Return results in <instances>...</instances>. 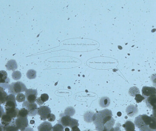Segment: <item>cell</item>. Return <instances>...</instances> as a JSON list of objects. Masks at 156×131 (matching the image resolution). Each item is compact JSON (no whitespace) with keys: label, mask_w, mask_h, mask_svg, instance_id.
Wrapping results in <instances>:
<instances>
[{"label":"cell","mask_w":156,"mask_h":131,"mask_svg":"<svg viewBox=\"0 0 156 131\" xmlns=\"http://www.w3.org/2000/svg\"><path fill=\"white\" fill-rule=\"evenodd\" d=\"M16 119H12V117H10V116L7 115L6 113L5 112L4 114L3 115V116L1 118V123H2L3 126L5 127V126L11 124L13 121L16 120Z\"/></svg>","instance_id":"7c38bea8"},{"label":"cell","mask_w":156,"mask_h":131,"mask_svg":"<svg viewBox=\"0 0 156 131\" xmlns=\"http://www.w3.org/2000/svg\"><path fill=\"white\" fill-rule=\"evenodd\" d=\"M127 116L130 117H134L138 113V109L137 106L133 105H130L126 109Z\"/></svg>","instance_id":"8fae6325"},{"label":"cell","mask_w":156,"mask_h":131,"mask_svg":"<svg viewBox=\"0 0 156 131\" xmlns=\"http://www.w3.org/2000/svg\"><path fill=\"white\" fill-rule=\"evenodd\" d=\"M55 114H53V113H51L48 114L47 117V119L48 120V121L50 122H53L55 121Z\"/></svg>","instance_id":"83f0119b"},{"label":"cell","mask_w":156,"mask_h":131,"mask_svg":"<svg viewBox=\"0 0 156 131\" xmlns=\"http://www.w3.org/2000/svg\"><path fill=\"white\" fill-rule=\"evenodd\" d=\"M142 94L145 98L151 96L156 95V88L154 87L144 86L142 90Z\"/></svg>","instance_id":"ba28073f"},{"label":"cell","mask_w":156,"mask_h":131,"mask_svg":"<svg viewBox=\"0 0 156 131\" xmlns=\"http://www.w3.org/2000/svg\"><path fill=\"white\" fill-rule=\"evenodd\" d=\"M135 99L137 103H140L143 101L144 100L145 98L143 95H140V94H137L136 95Z\"/></svg>","instance_id":"484cf974"},{"label":"cell","mask_w":156,"mask_h":131,"mask_svg":"<svg viewBox=\"0 0 156 131\" xmlns=\"http://www.w3.org/2000/svg\"><path fill=\"white\" fill-rule=\"evenodd\" d=\"M28 116H29L28 111L25 108H22V109H19L17 117L24 118V117H27Z\"/></svg>","instance_id":"d6986e66"},{"label":"cell","mask_w":156,"mask_h":131,"mask_svg":"<svg viewBox=\"0 0 156 131\" xmlns=\"http://www.w3.org/2000/svg\"><path fill=\"white\" fill-rule=\"evenodd\" d=\"M126 131H134L135 130V125L133 122L127 121L122 125Z\"/></svg>","instance_id":"9a60e30c"},{"label":"cell","mask_w":156,"mask_h":131,"mask_svg":"<svg viewBox=\"0 0 156 131\" xmlns=\"http://www.w3.org/2000/svg\"><path fill=\"white\" fill-rule=\"evenodd\" d=\"M64 127L60 123H57L53 127L52 131H64Z\"/></svg>","instance_id":"d4e9b609"},{"label":"cell","mask_w":156,"mask_h":131,"mask_svg":"<svg viewBox=\"0 0 156 131\" xmlns=\"http://www.w3.org/2000/svg\"><path fill=\"white\" fill-rule=\"evenodd\" d=\"M37 103L38 105H39V106H42V105L44 104V102H43L42 100H41V98H40V97L39 98H37L36 100Z\"/></svg>","instance_id":"1f68e13d"},{"label":"cell","mask_w":156,"mask_h":131,"mask_svg":"<svg viewBox=\"0 0 156 131\" xmlns=\"http://www.w3.org/2000/svg\"><path fill=\"white\" fill-rule=\"evenodd\" d=\"M27 89L25 85L20 81L12 82L10 84L8 88V92L10 94H12L15 96L19 93L25 92Z\"/></svg>","instance_id":"6da1fadb"},{"label":"cell","mask_w":156,"mask_h":131,"mask_svg":"<svg viewBox=\"0 0 156 131\" xmlns=\"http://www.w3.org/2000/svg\"><path fill=\"white\" fill-rule=\"evenodd\" d=\"M22 77V74L21 72L18 71H14L12 74V78L15 80H18L20 79Z\"/></svg>","instance_id":"cb8c5ba5"},{"label":"cell","mask_w":156,"mask_h":131,"mask_svg":"<svg viewBox=\"0 0 156 131\" xmlns=\"http://www.w3.org/2000/svg\"><path fill=\"white\" fill-rule=\"evenodd\" d=\"M83 131H92L90 130H84Z\"/></svg>","instance_id":"f35d334b"},{"label":"cell","mask_w":156,"mask_h":131,"mask_svg":"<svg viewBox=\"0 0 156 131\" xmlns=\"http://www.w3.org/2000/svg\"><path fill=\"white\" fill-rule=\"evenodd\" d=\"M35 122L34 121V120H31V121H30V123L32 124H34V123Z\"/></svg>","instance_id":"74e56055"},{"label":"cell","mask_w":156,"mask_h":131,"mask_svg":"<svg viewBox=\"0 0 156 131\" xmlns=\"http://www.w3.org/2000/svg\"><path fill=\"white\" fill-rule=\"evenodd\" d=\"M16 101L18 102H22L25 101L26 98L24 94L20 93L16 95Z\"/></svg>","instance_id":"603a6c76"},{"label":"cell","mask_w":156,"mask_h":131,"mask_svg":"<svg viewBox=\"0 0 156 131\" xmlns=\"http://www.w3.org/2000/svg\"><path fill=\"white\" fill-rule=\"evenodd\" d=\"M75 112H76V111H75L74 108L72 107H69L66 109L65 111V114L66 115L71 117L75 114Z\"/></svg>","instance_id":"ffe728a7"},{"label":"cell","mask_w":156,"mask_h":131,"mask_svg":"<svg viewBox=\"0 0 156 131\" xmlns=\"http://www.w3.org/2000/svg\"><path fill=\"white\" fill-rule=\"evenodd\" d=\"M17 107L16 99L15 95L9 94L7 95L5 105V112L15 109Z\"/></svg>","instance_id":"7a4b0ae2"},{"label":"cell","mask_w":156,"mask_h":131,"mask_svg":"<svg viewBox=\"0 0 156 131\" xmlns=\"http://www.w3.org/2000/svg\"><path fill=\"white\" fill-rule=\"evenodd\" d=\"M134 131H136V130H135Z\"/></svg>","instance_id":"ab89813d"},{"label":"cell","mask_w":156,"mask_h":131,"mask_svg":"<svg viewBox=\"0 0 156 131\" xmlns=\"http://www.w3.org/2000/svg\"><path fill=\"white\" fill-rule=\"evenodd\" d=\"M16 125L20 131L24 130L28 127V120L27 117H17L15 120Z\"/></svg>","instance_id":"277c9868"},{"label":"cell","mask_w":156,"mask_h":131,"mask_svg":"<svg viewBox=\"0 0 156 131\" xmlns=\"http://www.w3.org/2000/svg\"><path fill=\"white\" fill-rule=\"evenodd\" d=\"M80 131V130L78 128V126H74L71 128V131Z\"/></svg>","instance_id":"d6a6232c"},{"label":"cell","mask_w":156,"mask_h":131,"mask_svg":"<svg viewBox=\"0 0 156 131\" xmlns=\"http://www.w3.org/2000/svg\"><path fill=\"white\" fill-rule=\"evenodd\" d=\"M153 116L154 117L156 118V109L153 110Z\"/></svg>","instance_id":"e575fe53"},{"label":"cell","mask_w":156,"mask_h":131,"mask_svg":"<svg viewBox=\"0 0 156 131\" xmlns=\"http://www.w3.org/2000/svg\"><path fill=\"white\" fill-rule=\"evenodd\" d=\"M25 95L27 100L28 102L30 103H35L37 99V90L33 89H28L26 91Z\"/></svg>","instance_id":"52a82bcc"},{"label":"cell","mask_w":156,"mask_h":131,"mask_svg":"<svg viewBox=\"0 0 156 131\" xmlns=\"http://www.w3.org/2000/svg\"><path fill=\"white\" fill-rule=\"evenodd\" d=\"M8 70L14 71L17 68V65L15 60H11L9 61L5 65Z\"/></svg>","instance_id":"ac0fdd59"},{"label":"cell","mask_w":156,"mask_h":131,"mask_svg":"<svg viewBox=\"0 0 156 131\" xmlns=\"http://www.w3.org/2000/svg\"><path fill=\"white\" fill-rule=\"evenodd\" d=\"M121 125L120 123H117L115 127L114 128V131H122L121 129Z\"/></svg>","instance_id":"f546056e"},{"label":"cell","mask_w":156,"mask_h":131,"mask_svg":"<svg viewBox=\"0 0 156 131\" xmlns=\"http://www.w3.org/2000/svg\"><path fill=\"white\" fill-rule=\"evenodd\" d=\"M15 120L9 125L5 127L4 126L2 131H19V130L16 125Z\"/></svg>","instance_id":"e0dca14e"},{"label":"cell","mask_w":156,"mask_h":131,"mask_svg":"<svg viewBox=\"0 0 156 131\" xmlns=\"http://www.w3.org/2000/svg\"><path fill=\"white\" fill-rule=\"evenodd\" d=\"M79 123L78 122V120L76 119H72V121H71V124H70L69 128L71 129L72 127H74V126H78L79 127Z\"/></svg>","instance_id":"f1b7e54d"},{"label":"cell","mask_w":156,"mask_h":131,"mask_svg":"<svg viewBox=\"0 0 156 131\" xmlns=\"http://www.w3.org/2000/svg\"><path fill=\"white\" fill-rule=\"evenodd\" d=\"M51 113V109L48 106H41L37 109V114L40 116V119L41 120H46L48 114Z\"/></svg>","instance_id":"8992f818"},{"label":"cell","mask_w":156,"mask_h":131,"mask_svg":"<svg viewBox=\"0 0 156 131\" xmlns=\"http://www.w3.org/2000/svg\"><path fill=\"white\" fill-rule=\"evenodd\" d=\"M111 102L110 98L107 97H104L101 98L99 100V104L102 108H105L109 107Z\"/></svg>","instance_id":"5bb4252c"},{"label":"cell","mask_w":156,"mask_h":131,"mask_svg":"<svg viewBox=\"0 0 156 131\" xmlns=\"http://www.w3.org/2000/svg\"><path fill=\"white\" fill-rule=\"evenodd\" d=\"M23 131H34V130L32 128H30V127H27Z\"/></svg>","instance_id":"836d02e7"},{"label":"cell","mask_w":156,"mask_h":131,"mask_svg":"<svg viewBox=\"0 0 156 131\" xmlns=\"http://www.w3.org/2000/svg\"><path fill=\"white\" fill-rule=\"evenodd\" d=\"M22 107L26 109L28 112L29 116L34 117L36 116L37 113V107L36 103H30L27 100L23 102Z\"/></svg>","instance_id":"3957f363"},{"label":"cell","mask_w":156,"mask_h":131,"mask_svg":"<svg viewBox=\"0 0 156 131\" xmlns=\"http://www.w3.org/2000/svg\"><path fill=\"white\" fill-rule=\"evenodd\" d=\"M129 93L132 97H135L136 94H140V91L136 87H133L130 89Z\"/></svg>","instance_id":"7402d4cb"},{"label":"cell","mask_w":156,"mask_h":131,"mask_svg":"<svg viewBox=\"0 0 156 131\" xmlns=\"http://www.w3.org/2000/svg\"><path fill=\"white\" fill-rule=\"evenodd\" d=\"M5 112L3 108V107H2L1 104H0V119H1L3 115L4 114Z\"/></svg>","instance_id":"4dcf8cb0"},{"label":"cell","mask_w":156,"mask_h":131,"mask_svg":"<svg viewBox=\"0 0 156 131\" xmlns=\"http://www.w3.org/2000/svg\"><path fill=\"white\" fill-rule=\"evenodd\" d=\"M52 124L48 121L42 122L37 128L38 131H52Z\"/></svg>","instance_id":"4fadbf2b"},{"label":"cell","mask_w":156,"mask_h":131,"mask_svg":"<svg viewBox=\"0 0 156 131\" xmlns=\"http://www.w3.org/2000/svg\"><path fill=\"white\" fill-rule=\"evenodd\" d=\"M147 106L151 109L154 110L156 109V95L151 96L146 98L144 100Z\"/></svg>","instance_id":"9c48e42d"},{"label":"cell","mask_w":156,"mask_h":131,"mask_svg":"<svg viewBox=\"0 0 156 131\" xmlns=\"http://www.w3.org/2000/svg\"><path fill=\"white\" fill-rule=\"evenodd\" d=\"M7 94L4 89L0 86V104H5L6 102V98H7Z\"/></svg>","instance_id":"2e32d148"},{"label":"cell","mask_w":156,"mask_h":131,"mask_svg":"<svg viewBox=\"0 0 156 131\" xmlns=\"http://www.w3.org/2000/svg\"><path fill=\"white\" fill-rule=\"evenodd\" d=\"M4 126L2 125V123H0V131H2Z\"/></svg>","instance_id":"d590c367"},{"label":"cell","mask_w":156,"mask_h":131,"mask_svg":"<svg viewBox=\"0 0 156 131\" xmlns=\"http://www.w3.org/2000/svg\"><path fill=\"white\" fill-rule=\"evenodd\" d=\"M10 79L8 78L7 72L5 71H0V86L4 89H7L10 85Z\"/></svg>","instance_id":"5b68a950"},{"label":"cell","mask_w":156,"mask_h":131,"mask_svg":"<svg viewBox=\"0 0 156 131\" xmlns=\"http://www.w3.org/2000/svg\"><path fill=\"white\" fill-rule=\"evenodd\" d=\"M65 131H70V129H69V128H66L65 129Z\"/></svg>","instance_id":"8d00e7d4"},{"label":"cell","mask_w":156,"mask_h":131,"mask_svg":"<svg viewBox=\"0 0 156 131\" xmlns=\"http://www.w3.org/2000/svg\"><path fill=\"white\" fill-rule=\"evenodd\" d=\"M40 98L43 102H44L48 100L49 99V96L46 93H44L41 95Z\"/></svg>","instance_id":"4316f807"},{"label":"cell","mask_w":156,"mask_h":131,"mask_svg":"<svg viewBox=\"0 0 156 131\" xmlns=\"http://www.w3.org/2000/svg\"><path fill=\"white\" fill-rule=\"evenodd\" d=\"M72 119V118L70 116L65 115L61 117L58 121V122L61 125H63L64 128H68V127H69L71 124Z\"/></svg>","instance_id":"30bf717a"},{"label":"cell","mask_w":156,"mask_h":131,"mask_svg":"<svg viewBox=\"0 0 156 131\" xmlns=\"http://www.w3.org/2000/svg\"><path fill=\"white\" fill-rule=\"evenodd\" d=\"M27 78L30 79H35L36 78V71L34 70H29L27 71Z\"/></svg>","instance_id":"44dd1931"}]
</instances>
